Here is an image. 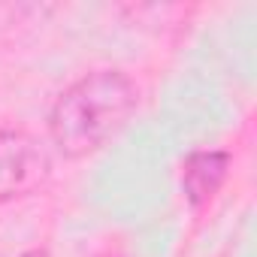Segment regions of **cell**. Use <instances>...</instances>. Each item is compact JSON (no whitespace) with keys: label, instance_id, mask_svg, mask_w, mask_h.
Wrapping results in <instances>:
<instances>
[{"label":"cell","instance_id":"cell-2","mask_svg":"<svg viewBox=\"0 0 257 257\" xmlns=\"http://www.w3.org/2000/svg\"><path fill=\"white\" fill-rule=\"evenodd\" d=\"M52 173L49 149L28 131H0V206L31 197Z\"/></svg>","mask_w":257,"mask_h":257},{"label":"cell","instance_id":"cell-4","mask_svg":"<svg viewBox=\"0 0 257 257\" xmlns=\"http://www.w3.org/2000/svg\"><path fill=\"white\" fill-rule=\"evenodd\" d=\"M22 257H49V251L46 248H34V251H25Z\"/></svg>","mask_w":257,"mask_h":257},{"label":"cell","instance_id":"cell-1","mask_svg":"<svg viewBox=\"0 0 257 257\" xmlns=\"http://www.w3.org/2000/svg\"><path fill=\"white\" fill-rule=\"evenodd\" d=\"M140 91L121 70H94L58 94L49 112L52 146L70 158H88L100 152L137 112Z\"/></svg>","mask_w":257,"mask_h":257},{"label":"cell","instance_id":"cell-3","mask_svg":"<svg viewBox=\"0 0 257 257\" xmlns=\"http://www.w3.org/2000/svg\"><path fill=\"white\" fill-rule=\"evenodd\" d=\"M227 152H194L182 167V191L194 209H203L227 179Z\"/></svg>","mask_w":257,"mask_h":257}]
</instances>
